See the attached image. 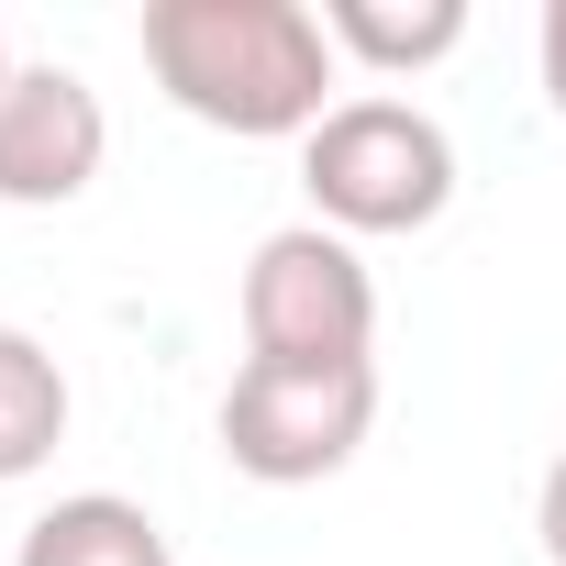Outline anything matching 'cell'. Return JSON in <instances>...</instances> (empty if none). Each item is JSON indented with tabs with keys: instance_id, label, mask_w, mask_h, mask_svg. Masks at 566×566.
I'll return each instance as SVG.
<instances>
[{
	"instance_id": "cell-1",
	"label": "cell",
	"mask_w": 566,
	"mask_h": 566,
	"mask_svg": "<svg viewBox=\"0 0 566 566\" xmlns=\"http://www.w3.org/2000/svg\"><path fill=\"white\" fill-rule=\"evenodd\" d=\"M145 67L189 123L277 145L334 112L345 56L312 0H145Z\"/></svg>"
},
{
	"instance_id": "cell-2",
	"label": "cell",
	"mask_w": 566,
	"mask_h": 566,
	"mask_svg": "<svg viewBox=\"0 0 566 566\" xmlns=\"http://www.w3.org/2000/svg\"><path fill=\"white\" fill-rule=\"evenodd\" d=\"M301 189H312V222H334L345 244L356 233H422L455 200V145L422 101L367 90L301 134Z\"/></svg>"
},
{
	"instance_id": "cell-3",
	"label": "cell",
	"mask_w": 566,
	"mask_h": 566,
	"mask_svg": "<svg viewBox=\"0 0 566 566\" xmlns=\"http://www.w3.org/2000/svg\"><path fill=\"white\" fill-rule=\"evenodd\" d=\"M378 277L334 222H277L244 255V356L266 367H378Z\"/></svg>"
},
{
	"instance_id": "cell-4",
	"label": "cell",
	"mask_w": 566,
	"mask_h": 566,
	"mask_svg": "<svg viewBox=\"0 0 566 566\" xmlns=\"http://www.w3.org/2000/svg\"><path fill=\"white\" fill-rule=\"evenodd\" d=\"M378 433V367H266L244 356L222 389V455L255 489H312L334 467H356V444Z\"/></svg>"
},
{
	"instance_id": "cell-5",
	"label": "cell",
	"mask_w": 566,
	"mask_h": 566,
	"mask_svg": "<svg viewBox=\"0 0 566 566\" xmlns=\"http://www.w3.org/2000/svg\"><path fill=\"white\" fill-rule=\"evenodd\" d=\"M112 156V112L78 67H12V90H0V200L12 211H67Z\"/></svg>"
},
{
	"instance_id": "cell-6",
	"label": "cell",
	"mask_w": 566,
	"mask_h": 566,
	"mask_svg": "<svg viewBox=\"0 0 566 566\" xmlns=\"http://www.w3.org/2000/svg\"><path fill=\"white\" fill-rule=\"evenodd\" d=\"M12 566H178L167 522L123 489H78V500H45L12 544Z\"/></svg>"
},
{
	"instance_id": "cell-7",
	"label": "cell",
	"mask_w": 566,
	"mask_h": 566,
	"mask_svg": "<svg viewBox=\"0 0 566 566\" xmlns=\"http://www.w3.org/2000/svg\"><path fill=\"white\" fill-rule=\"evenodd\" d=\"M323 34L378 78H422L467 45V0H323Z\"/></svg>"
},
{
	"instance_id": "cell-8",
	"label": "cell",
	"mask_w": 566,
	"mask_h": 566,
	"mask_svg": "<svg viewBox=\"0 0 566 566\" xmlns=\"http://www.w3.org/2000/svg\"><path fill=\"white\" fill-rule=\"evenodd\" d=\"M67 411H78V400H67V367L45 356V334L0 323V489L56 467V444H67Z\"/></svg>"
},
{
	"instance_id": "cell-9",
	"label": "cell",
	"mask_w": 566,
	"mask_h": 566,
	"mask_svg": "<svg viewBox=\"0 0 566 566\" xmlns=\"http://www.w3.org/2000/svg\"><path fill=\"white\" fill-rule=\"evenodd\" d=\"M533 533H544V566H566V455H555L544 489H533Z\"/></svg>"
},
{
	"instance_id": "cell-10",
	"label": "cell",
	"mask_w": 566,
	"mask_h": 566,
	"mask_svg": "<svg viewBox=\"0 0 566 566\" xmlns=\"http://www.w3.org/2000/svg\"><path fill=\"white\" fill-rule=\"evenodd\" d=\"M544 101L566 123V0H544Z\"/></svg>"
},
{
	"instance_id": "cell-11",
	"label": "cell",
	"mask_w": 566,
	"mask_h": 566,
	"mask_svg": "<svg viewBox=\"0 0 566 566\" xmlns=\"http://www.w3.org/2000/svg\"><path fill=\"white\" fill-rule=\"evenodd\" d=\"M0 90H12V45H0Z\"/></svg>"
}]
</instances>
